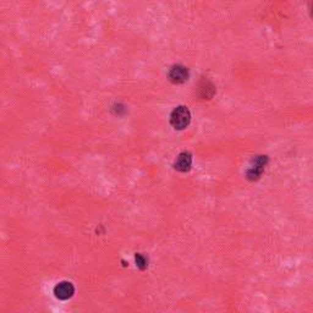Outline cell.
<instances>
[{
	"label": "cell",
	"instance_id": "obj_1",
	"mask_svg": "<svg viewBox=\"0 0 313 313\" xmlns=\"http://www.w3.org/2000/svg\"><path fill=\"white\" fill-rule=\"evenodd\" d=\"M191 121V112L188 110L187 107H180L175 108L171 112L170 116V124L174 129L176 130H183L190 125Z\"/></svg>",
	"mask_w": 313,
	"mask_h": 313
},
{
	"label": "cell",
	"instance_id": "obj_2",
	"mask_svg": "<svg viewBox=\"0 0 313 313\" xmlns=\"http://www.w3.org/2000/svg\"><path fill=\"white\" fill-rule=\"evenodd\" d=\"M267 163H268V158H267L266 156H254L253 160H252V164H251V168L247 170V179L248 180H258L259 176L262 175V173H263L264 170V166L267 165Z\"/></svg>",
	"mask_w": 313,
	"mask_h": 313
},
{
	"label": "cell",
	"instance_id": "obj_3",
	"mask_svg": "<svg viewBox=\"0 0 313 313\" xmlns=\"http://www.w3.org/2000/svg\"><path fill=\"white\" fill-rule=\"evenodd\" d=\"M54 293H55V297L59 298V300H68L75 293V288L68 281H61L54 288Z\"/></svg>",
	"mask_w": 313,
	"mask_h": 313
},
{
	"label": "cell",
	"instance_id": "obj_4",
	"mask_svg": "<svg viewBox=\"0 0 313 313\" xmlns=\"http://www.w3.org/2000/svg\"><path fill=\"white\" fill-rule=\"evenodd\" d=\"M169 78L173 83H176V85H180V83H183L185 81H187L188 78V70L187 67L181 65H176L171 67V70L169 71Z\"/></svg>",
	"mask_w": 313,
	"mask_h": 313
},
{
	"label": "cell",
	"instance_id": "obj_5",
	"mask_svg": "<svg viewBox=\"0 0 313 313\" xmlns=\"http://www.w3.org/2000/svg\"><path fill=\"white\" fill-rule=\"evenodd\" d=\"M191 165H192V156L188 152H182L179 154L178 159L174 163V168L180 173H186L190 170Z\"/></svg>",
	"mask_w": 313,
	"mask_h": 313
},
{
	"label": "cell",
	"instance_id": "obj_6",
	"mask_svg": "<svg viewBox=\"0 0 313 313\" xmlns=\"http://www.w3.org/2000/svg\"><path fill=\"white\" fill-rule=\"evenodd\" d=\"M136 262H137V266H138L141 269H144L147 267V259L144 258L141 253L136 254Z\"/></svg>",
	"mask_w": 313,
	"mask_h": 313
},
{
	"label": "cell",
	"instance_id": "obj_7",
	"mask_svg": "<svg viewBox=\"0 0 313 313\" xmlns=\"http://www.w3.org/2000/svg\"><path fill=\"white\" fill-rule=\"evenodd\" d=\"M310 12H311V17H312V19H313V1L311 2V10H310Z\"/></svg>",
	"mask_w": 313,
	"mask_h": 313
}]
</instances>
